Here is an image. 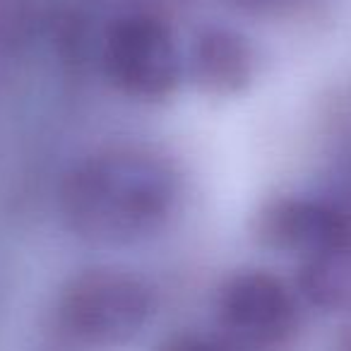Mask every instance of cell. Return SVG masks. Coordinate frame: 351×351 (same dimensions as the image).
Segmentation results:
<instances>
[{
	"instance_id": "5b68a950",
	"label": "cell",
	"mask_w": 351,
	"mask_h": 351,
	"mask_svg": "<svg viewBox=\"0 0 351 351\" xmlns=\"http://www.w3.org/2000/svg\"><path fill=\"white\" fill-rule=\"evenodd\" d=\"M255 239L269 250L317 258L351 243V224L337 207L311 197H277L255 217Z\"/></svg>"
},
{
	"instance_id": "52a82bcc",
	"label": "cell",
	"mask_w": 351,
	"mask_h": 351,
	"mask_svg": "<svg viewBox=\"0 0 351 351\" xmlns=\"http://www.w3.org/2000/svg\"><path fill=\"white\" fill-rule=\"evenodd\" d=\"M298 291L317 308L337 311L351 306V248L330 250L303 260L298 272Z\"/></svg>"
},
{
	"instance_id": "277c9868",
	"label": "cell",
	"mask_w": 351,
	"mask_h": 351,
	"mask_svg": "<svg viewBox=\"0 0 351 351\" xmlns=\"http://www.w3.org/2000/svg\"><path fill=\"white\" fill-rule=\"evenodd\" d=\"M217 327L229 351H279L298 327L293 293L265 269H243L217 296Z\"/></svg>"
},
{
	"instance_id": "9c48e42d",
	"label": "cell",
	"mask_w": 351,
	"mask_h": 351,
	"mask_svg": "<svg viewBox=\"0 0 351 351\" xmlns=\"http://www.w3.org/2000/svg\"><path fill=\"white\" fill-rule=\"evenodd\" d=\"M236 5L245 8V10H258V12H267V10H279V8H287L296 0H234Z\"/></svg>"
},
{
	"instance_id": "3957f363",
	"label": "cell",
	"mask_w": 351,
	"mask_h": 351,
	"mask_svg": "<svg viewBox=\"0 0 351 351\" xmlns=\"http://www.w3.org/2000/svg\"><path fill=\"white\" fill-rule=\"evenodd\" d=\"M101 65L111 84L140 101H164L183 77V58L171 29L145 12L111 22L101 46Z\"/></svg>"
},
{
	"instance_id": "7a4b0ae2",
	"label": "cell",
	"mask_w": 351,
	"mask_h": 351,
	"mask_svg": "<svg viewBox=\"0 0 351 351\" xmlns=\"http://www.w3.org/2000/svg\"><path fill=\"white\" fill-rule=\"evenodd\" d=\"M154 313L149 284L128 269L89 267L60 289L58 317L84 344L118 346L135 339Z\"/></svg>"
},
{
	"instance_id": "30bf717a",
	"label": "cell",
	"mask_w": 351,
	"mask_h": 351,
	"mask_svg": "<svg viewBox=\"0 0 351 351\" xmlns=\"http://www.w3.org/2000/svg\"><path fill=\"white\" fill-rule=\"evenodd\" d=\"M337 351H351V332L344 337V339H341V344H339V349H337Z\"/></svg>"
},
{
	"instance_id": "8992f818",
	"label": "cell",
	"mask_w": 351,
	"mask_h": 351,
	"mask_svg": "<svg viewBox=\"0 0 351 351\" xmlns=\"http://www.w3.org/2000/svg\"><path fill=\"white\" fill-rule=\"evenodd\" d=\"M191 77L202 92L231 97L243 92L255 75V51L236 29L210 27L193 41L188 58Z\"/></svg>"
},
{
	"instance_id": "6da1fadb",
	"label": "cell",
	"mask_w": 351,
	"mask_h": 351,
	"mask_svg": "<svg viewBox=\"0 0 351 351\" xmlns=\"http://www.w3.org/2000/svg\"><path fill=\"white\" fill-rule=\"evenodd\" d=\"M178 200V176L154 152L118 147L97 152L60 183V217L77 239L128 245L156 234Z\"/></svg>"
},
{
	"instance_id": "ba28073f",
	"label": "cell",
	"mask_w": 351,
	"mask_h": 351,
	"mask_svg": "<svg viewBox=\"0 0 351 351\" xmlns=\"http://www.w3.org/2000/svg\"><path fill=\"white\" fill-rule=\"evenodd\" d=\"M156 351H229L221 341H215L210 337L195 335V332H178L171 335L156 346Z\"/></svg>"
}]
</instances>
